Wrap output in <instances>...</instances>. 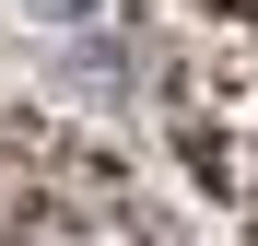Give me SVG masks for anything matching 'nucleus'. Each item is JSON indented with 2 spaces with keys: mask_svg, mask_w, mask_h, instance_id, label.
<instances>
[{
  "mask_svg": "<svg viewBox=\"0 0 258 246\" xmlns=\"http://www.w3.org/2000/svg\"><path fill=\"white\" fill-rule=\"evenodd\" d=\"M47 12H94V0H47Z\"/></svg>",
  "mask_w": 258,
  "mask_h": 246,
  "instance_id": "1",
  "label": "nucleus"
}]
</instances>
